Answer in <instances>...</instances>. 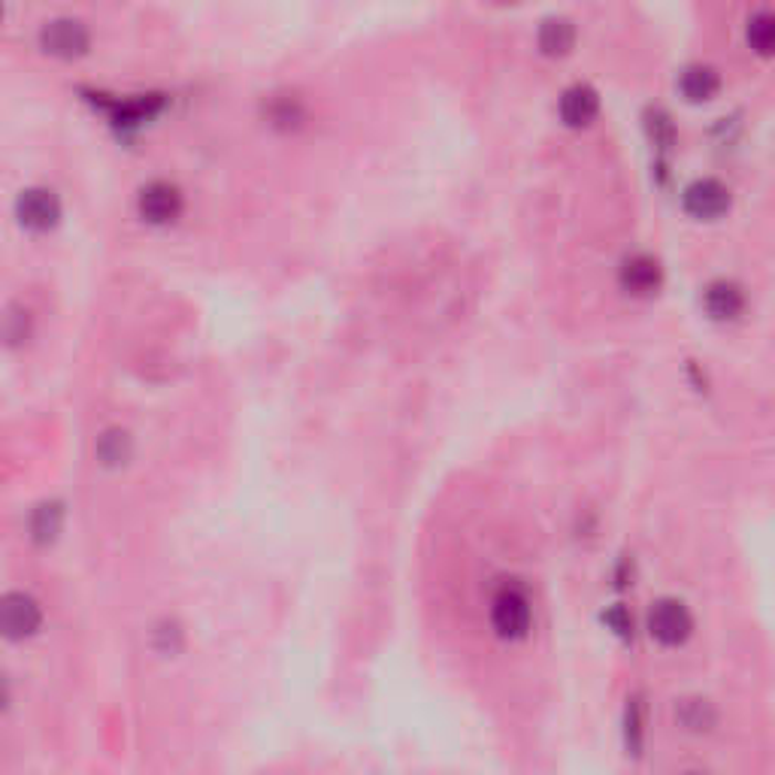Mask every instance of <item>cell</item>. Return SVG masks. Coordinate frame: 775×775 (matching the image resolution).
I'll return each instance as SVG.
<instances>
[{
	"instance_id": "1",
	"label": "cell",
	"mask_w": 775,
	"mask_h": 775,
	"mask_svg": "<svg viewBox=\"0 0 775 775\" xmlns=\"http://www.w3.org/2000/svg\"><path fill=\"white\" fill-rule=\"evenodd\" d=\"M533 621L531 597L515 585H506L494 594L491 600V625L498 630V637L503 639H521L527 637Z\"/></svg>"
},
{
	"instance_id": "2",
	"label": "cell",
	"mask_w": 775,
	"mask_h": 775,
	"mask_svg": "<svg viewBox=\"0 0 775 775\" xmlns=\"http://www.w3.org/2000/svg\"><path fill=\"white\" fill-rule=\"evenodd\" d=\"M691 612L679 600H658L648 612V633L658 639L660 646H682L691 637Z\"/></svg>"
},
{
	"instance_id": "3",
	"label": "cell",
	"mask_w": 775,
	"mask_h": 775,
	"mask_svg": "<svg viewBox=\"0 0 775 775\" xmlns=\"http://www.w3.org/2000/svg\"><path fill=\"white\" fill-rule=\"evenodd\" d=\"M682 203L684 212L694 216V219H721L730 209V191L724 182L706 176V179H694L691 186L684 188Z\"/></svg>"
},
{
	"instance_id": "4",
	"label": "cell",
	"mask_w": 775,
	"mask_h": 775,
	"mask_svg": "<svg viewBox=\"0 0 775 775\" xmlns=\"http://www.w3.org/2000/svg\"><path fill=\"white\" fill-rule=\"evenodd\" d=\"M40 43L46 52L59 55V59H76L88 49V28L80 22V19H52V22L43 24L40 31Z\"/></svg>"
},
{
	"instance_id": "5",
	"label": "cell",
	"mask_w": 775,
	"mask_h": 775,
	"mask_svg": "<svg viewBox=\"0 0 775 775\" xmlns=\"http://www.w3.org/2000/svg\"><path fill=\"white\" fill-rule=\"evenodd\" d=\"M15 216L31 231H46L61 216V203L49 188H24L15 200Z\"/></svg>"
},
{
	"instance_id": "6",
	"label": "cell",
	"mask_w": 775,
	"mask_h": 775,
	"mask_svg": "<svg viewBox=\"0 0 775 775\" xmlns=\"http://www.w3.org/2000/svg\"><path fill=\"white\" fill-rule=\"evenodd\" d=\"M139 212H143V219L155 221V224L176 219L182 212V191L167 179H155L139 191Z\"/></svg>"
},
{
	"instance_id": "7",
	"label": "cell",
	"mask_w": 775,
	"mask_h": 775,
	"mask_svg": "<svg viewBox=\"0 0 775 775\" xmlns=\"http://www.w3.org/2000/svg\"><path fill=\"white\" fill-rule=\"evenodd\" d=\"M600 113V94L594 92L585 82L569 85L567 92L561 94V118L567 122L569 128H582L590 125Z\"/></svg>"
},
{
	"instance_id": "8",
	"label": "cell",
	"mask_w": 775,
	"mask_h": 775,
	"mask_svg": "<svg viewBox=\"0 0 775 775\" xmlns=\"http://www.w3.org/2000/svg\"><path fill=\"white\" fill-rule=\"evenodd\" d=\"M40 627V606L28 594H7L3 600V630L7 637H31Z\"/></svg>"
},
{
	"instance_id": "9",
	"label": "cell",
	"mask_w": 775,
	"mask_h": 775,
	"mask_svg": "<svg viewBox=\"0 0 775 775\" xmlns=\"http://www.w3.org/2000/svg\"><path fill=\"white\" fill-rule=\"evenodd\" d=\"M703 303H706V313L712 315V318L727 322V318H736V315L742 313L745 297H742L740 285H733L727 279H718V282L709 285L706 294H703Z\"/></svg>"
},
{
	"instance_id": "10",
	"label": "cell",
	"mask_w": 775,
	"mask_h": 775,
	"mask_svg": "<svg viewBox=\"0 0 775 775\" xmlns=\"http://www.w3.org/2000/svg\"><path fill=\"white\" fill-rule=\"evenodd\" d=\"M621 285L637 294H648L660 285V264L648 255H633L621 266Z\"/></svg>"
},
{
	"instance_id": "11",
	"label": "cell",
	"mask_w": 775,
	"mask_h": 775,
	"mask_svg": "<svg viewBox=\"0 0 775 775\" xmlns=\"http://www.w3.org/2000/svg\"><path fill=\"white\" fill-rule=\"evenodd\" d=\"M679 88L688 101H709L718 92V73L706 64H691L682 70Z\"/></svg>"
},
{
	"instance_id": "12",
	"label": "cell",
	"mask_w": 775,
	"mask_h": 775,
	"mask_svg": "<svg viewBox=\"0 0 775 775\" xmlns=\"http://www.w3.org/2000/svg\"><path fill=\"white\" fill-rule=\"evenodd\" d=\"M573 40H576V28L569 19H545L543 28H540V46H543L545 55H564L573 49Z\"/></svg>"
},
{
	"instance_id": "13",
	"label": "cell",
	"mask_w": 775,
	"mask_h": 775,
	"mask_svg": "<svg viewBox=\"0 0 775 775\" xmlns=\"http://www.w3.org/2000/svg\"><path fill=\"white\" fill-rule=\"evenodd\" d=\"M745 40L757 55H775V12H754L748 19V28H745Z\"/></svg>"
},
{
	"instance_id": "14",
	"label": "cell",
	"mask_w": 775,
	"mask_h": 775,
	"mask_svg": "<svg viewBox=\"0 0 775 775\" xmlns=\"http://www.w3.org/2000/svg\"><path fill=\"white\" fill-rule=\"evenodd\" d=\"M97 458L106 463V467H118L130 458V437L122 428H109L97 437Z\"/></svg>"
},
{
	"instance_id": "15",
	"label": "cell",
	"mask_w": 775,
	"mask_h": 775,
	"mask_svg": "<svg viewBox=\"0 0 775 775\" xmlns=\"http://www.w3.org/2000/svg\"><path fill=\"white\" fill-rule=\"evenodd\" d=\"M40 524H34V533L40 540H52L55 531H59V506H40L36 512Z\"/></svg>"
},
{
	"instance_id": "16",
	"label": "cell",
	"mask_w": 775,
	"mask_h": 775,
	"mask_svg": "<svg viewBox=\"0 0 775 775\" xmlns=\"http://www.w3.org/2000/svg\"><path fill=\"white\" fill-rule=\"evenodd\" d=\"M684 775H706V773H684Z\"/></svg>"
}]
</instances>
